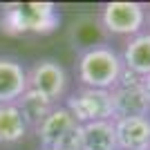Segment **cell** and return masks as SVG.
I'll list each match as a JSON object with an SVG mask.
<instances>
[{
  "mask_svg": "<svg viewBox=\"0 0 150 150\" xmlns=\"http://www.w3.org/2000/svg\"><path fill=\"white\" fill-rule=\"evenodd\" d=\"M123 74V63L119 52L108 43L85 45L76 56V79L81 88L110 90L119 83Z\"/></svg>",
  "mask_w": 150,
  "mask_h": 150,
  "instance_id": "cell-1",
  "label": "cell"
},
{
  "mask_svg": "<svg viewBox=\"0 0 150 150\" xmlns=\"http://www.w3.org/2000/svg\"><path fill=\"white\" fill-rule=\"evenodd\" d=\"M58 27V11L52 2L7 5L0 13V29L9 36L20 34H50Z\"/></svg>",
  "mask_w": 150,
  "mask_h": 150,
  "instance_id": "cell-2",
  "label": "cell"
},
{
  "mask_svg": "<svg viewBox=\"0 0 150 150\" xmlns=\"http://www.w3.org/2000/svg\"><path fill=\"white\" fill-rule=\"evenodd\" d=\"M148 25V7L144 2H105L99 9V27L105 36L132 38Z\"/></svg>",
  "mask_w": 150,
  "mask_h": 150,
  "instance_id": "cell-3",
  "label": "cell"
},
{
  "mask_svg": "<svg viewBox=\"0 0 150 150\" xmlns=\"http://www.w3.org/2000/svg\"><path fill=\"white\" fill-rule=\"evenodd\" d=\"M63 105L74 117L79 125L94 123V121H114L112 114V99L108 90H94V88H79L67 94Z\"/></svg>",
  "mask_w": 150,
  "mask_h": 150,
  "instance_id": "cell-4",
  "label": "cell"
},
{
  "mask_svg": "<svg viewBox=\"0 0 150 150\" xmlns=\"http://www.w3.org/2000/svg\"><path fill=\"white\" fill-rule=\"evenodd\" d=\"M27 88L58 103L69 90V74L54 58H38L27 69Z\"/></svg>",
  "mask_w": 150,
  "mask_h": 150,
  "instance_id": "cell-5",
  "label": "cell"
},
{
  "mask_svg": "<svg viewBox=\"0 0 150 150\" xmlns=\"http://www.w3.org/2000/svg\"><path fill=\"white\" fill-rule=\"evenodd\" d=\"M114 119L125 117H150V103L141 90V79L123 67L119 83L110 90Z\"/></svg>",
  "mask_w": 150,
  "mask_h": 150,
  "instance_id": "cell-6",
  "label": "cell"
},
{
  "mask_svg": "<svg viewBox=\"0 0 150 150\" xmlns=\"http://www.w3.org/2000/svg\"><path fill=\"white\" fill-rule=\"evenodd\" d=\"M117 150H150V117L114 119Z\"/></svg>",
  "mask_w": 150,
  "mask_h": 150,
  "instance_id": "cell-7",
  "label": "cell"
},
{
  "mask_svg": "<svg viewBox=\"0 0 150 150\" xmlns=\"http://www.w3.org/2000/svg\"><path fill=\"white\" fill-rule=\"evenodd\" d=\"M27 92V67L16 58L0 56V105L16 103Z\"/></svg>",
  "mask_w": 150,
  "mask_h": 150,
  "instance_id": "cell-8",
  "label": "cell"
},
{
  "mask_svg": "<svg viewBox=\"0 0 150 150\" xmlns=\"http://www.w3.org/2000/svg\"><path fill=\"white\" fill-rule=\"evenodd\" d=\"M121 63L128 72L144 79L150 74V31L144 29L132 38H125L123 50L119 52Z\"/></svg>",
  "mask_w": 150,
  "mask_h": 150,
  "instance_id": "cell-9",
  "label": "cell"
},
{
  "mask_svg": "<svg viewBox=\"0 0 150 150\" xmlns=\"http://www.w3.org/2000/svg\"><path fill=\"white\" fill-rule=\"evenodd\" d=\"M72 125H76L74 117L67 112V108L63 105V103H58V105L38 123V128L34 130V134H36L40 148H54V146L61 141V137L72 128Z\"/></svg>",
  "mask_w": 150,
  "mask_h": 150,
  "instance_id": "cell-10",
  "label": "cell"
},
{
  "mask_svg": "<svg viewBox=\"0 0 150 150\" xmlns=\"http://www.w3.org/2000/svg\"><path fill=\"white\" fill-rule=\"evenodd\" d=\"M29 134L23 114L16 103L0 105V146H16Z\"/></svg>",
  "mask_w": 150,
  "mask_h": 150,
  "instance_id": "cell-11",
  "label": "cell"
},
{
  "mask_svg": "<svg viewBox=\"0 0 150 150\" xmlns=\"http://www.w3.org/2000/svg\"><path fill=\"white\" fill-rule=\"evenodd\" d=\"M16 105H18L20 114H23L27 128L34 132L38 128V123H40L58 103H54V101H50L47 96H43V94H38V92H34V90L27 88V92L16 101Z\"/></svg>",
  "mask_w": 150,
  "mask_h": 150,
  "instance_id": "cell-12",
  "label": "cell"
},
{
  "mask_svg": "<svg viewBox=\"0 0 150 150\" xmlns=\"http://www.w3.org/2000/svg\"><path fill=\"white\" fill-rule=\"evenodd\" d=\"M83 128V150H117L114 121H94Z\"/></svg>",
  "mask_w": 150,
  "mask_h": 150,
  "instance_id": "cell-13",
  "label": "cell"
},
{
  "mask_svg": "<svg viewBox=\"0 0 150 150\" xmlns=\"http://www.w3.org/2000/svg\"><path fill=\"white\" fill-rule=\"evenodd\" d=\"M141 90H144V94H146V99H148V103H150V74H148V76H144V79H141Z\"/></svg>",
  "mask_w": 150,
  "mask_h": 150,
  "instance_id": "cell-14",
  "label": "cell"
},
{
  "mask_svg": "<svg viewBox=\"0 0 150 150\" xmlns=\"http://www.w3.org/2000/svg\"><path fill=\"white\" fill-rule=\"evenodd\" d=\"M146 29L150 31V7H148V25H146Z\"/></svg>",
  "mask_w": 150,
  "mask_h": 150,
  "instance_id": "cell-15",
  "label": "cell"
},
{
  "mask_svg": "<svg viewBox=\"0 0 150 150\" xmlns=\"http://www.w3.org/2000/svg\"><path fill=\"white\" fill-rule=\"evenodd\" d=\"M38 150H52V148H38Z\"/></svg>",
  "mask_w": 150,
  "mask_h": 150,
  "instance_id": "cell-16",
  "label": "cell"
}]
</instances>
